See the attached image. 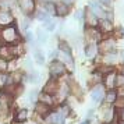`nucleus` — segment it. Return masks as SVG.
<instances>
[{
  "label": "nucleus",
  "instance_id": "obj_1",
  "mask_svg": "<svg viewBox=\"0 0 124 124\" xmlns=\"http://www.w3.org/2000/svg\"><path fill=\"white\" fill-rule=\"evenodd\" d=\"M0 39L4 42V45H18L20 42V35L14 25H8L0 31Z\"/></svg>",
  "mask_w": 124,
  "mask_h": 124
},
{
  "label": "nucleus",
  "instance_id": "obj_2",
  "mask_svg": "<svg viewBox=\"0 0 124 124\" xmlns=\"http://www.w3.org/2000/svg\"><path fill=\"white\" fill-rule=\"evenodd\" d=\"M20 54L18 45H1L0 46V59L3 60H13Z\"/></svg>",
  "mask_w": 124,
  "mask_h": 124
},
{
  "label": "nucleus",
  "instance_id": "obj_3",
  "mask_svg": "<svg viewBox=\"0 0 124 124\" xmlns=\"http://www.w3.org/2000/svg\"><path fill=\"white\" fill-rule=\"evenodd\" d=\"M67 73V67L66 64H63L60 60H56V62H52L50 66H49V74H50L52 78H60L62 75Z\"/></svg>",
  "mask_w": 124,
  "mask_h": 124
},
{
  "label": "nucleus",
  "instance_id": "obj_4",
  "mask_svg": "<svg viewBox=\"0 0 124 124\" xmlns=\"http://www.w3.org/2000/svg\"><path fill=\"white\" fill-rule=\"evenodd\" d=\"M85 38L88 43H96L102 40V34L96 27H86L85 28Z\"/></svg>",
  "mask_w": 124,
  "mask_h": 124
},
{
  "label": "nucleus",
  "instance_id": "obj_5",
  "mask_svg": "<svg viewBox=\"0 0 124 124\" xmlns=\"http://www.w3.org/2000/svg\"><path fill=\"white\" fill-rule=\"evenodd\" d=\"M98 50L103 53V54H106L109 52H113L116 50V40L112 39V38H105V39L101 40V43L98 45Z\"/></svg>",
  "mask_w": 124,
  "mask_h": 124
},
{
  "label": "nucleus",
  "instance_id": "obj_6",
  "mask_svg": "<svg viewBox=\"0 0 124 124\" xmlns=\"http://www.w3.org/2000/svg\"><path fill=\"white\" fill-rule=\"evenodd\" d=\"M13 102V95L11 93H8L6 91H0V110L6 114L8 112V109H10V105H11Z\"/></svg>",
  "mask_w": 124,
  "mask_h": 124
},
{
  "label": "nucleus",
  "instance_id": "obj_7",
  "mask_svg": "<svg viewBox=\"0 0 124 124\" xmlns=\"http://www.w3.org/2000/svg\"><path fill=\"white\" fill-rule=\"evenodd\" d=\"M105 86L102 84H96L93 85V88L91 91V98H92V102H95V103H99L101 101L105 99Z\"/></svg>",
  "mask_w": 124,
  "mask_h": 124
},
{
  "label": "nucleus",
  "instance_id": "obj_8",
  "mask_svg": "<svg viewBox=\"0 0 124 124\" xmlns=\"http://www.w3.org/2000/svg\"><path fill=\"white\" fill-rule=\"evenodd\" d=\"M84 21L86 24V27H98L99 18L91 11L89 8H86V10H84Z\"/></svg>",
  "mask_w": 124,
  "mask_h": 124
},
{
  "label": "nucleus",
  "instance_id": "obj_9",
  "mask_svg": "<svg viewBox=\"0 0 124 124\" xmlns=\"http://www.w3.org/2000/svg\"><path fill=\"white\" fill-rule=\"evenodd\" d=\"M96 28L101 31V34L103 35H107V34H112L113 31H114V27H113V23L112 21H107V20H99V23H98V27Z\"/></svg>",
  "mask_w": 124,
  "mask_h": 124
},
{
  "label": "nucleus",
  "instance_id": "obj_10",
  "mask_svg": "<svg viewBox=\"0 0 124 124\" xmlns=\"http://www.w3.org/2000/svg\"><path fill=\"white\" fill-rule=\"evenodd\" d=\"M14 21V17L10 11L7 10H0V25L1 27H8Z\"/></svg>",
  "mask_w": 124,
  "mask_h": 124
},
{
  "label": "nucleus",
  "instance_id": "obj_11",
  "mask_svg": "<svg viewBox=\"0 0 124 124\" xmlns=\"http://www.w3.org/2000/svg\"><path fill=\"white\" fill-rule=\"evenodd\" d=\"M57 91H59V82H57V79L50 78L46 82L45 88H43V92L49 93V95H54V93H57Z\"/></svg>",
  "mask_w": 124,
  "mask_h": 124
},
{
  "label": "nucleus",
  "instance_id": "obj_12",
  "mask_svg": "<svg viewBox=\"0 0 124 124\" xmlns=\"http://www.w3.org/2000/svg\"><path fill=\"white\" fill-rule=\"evenodd\" d=\"M18 4L25 14H31L35 10V0H18Z\"/></svg>",
  "mask_w": 124,
  "mask_h": 124
},
{
  "label": "nucleus",
  "instance_id": "obj_13",
  "mask_svg": "<svg viewBox=\"0 0 124 124\" xmlns=\"http://www.w3.org/2000/svg\"><path fill=\"white\" fill-rule=\"evenodd\" d=\"M35 112H36V114H39L40 117H47V116L52 113L50 112V106H47V105L42 103V102H38V103H36Z\"/></svg>",
  "mask_w": 124,
  "mask_h": 124
},
{
  "label": "nucleus",
  "instance_id": "obj_14",
  "mask_svg": "<svg viewBox=\"0 0 124 124\" xmlns=\"http://www.w3.org/2000/svg\"><path fill=\"white\" fill-rule=\"evenodd\" d=\"M98 53H99V50H98V45L96 43H86V46H85V56L88 59H95L98 56Z\"/></svg>",
  "mask_w": 124,
  "mask_h": 124
},
{
  "label": "nucleus",
  "instance_id": "obj_15",
  "mask_svg": "<svg viewBox=\"0 0 124 124\" xmlns=\"http://www.w3.org/2000/svg\"><path fill=\"white\" fill-rule=\"evenodd\" d=\"M114 78H116V74H107L102 78V85L105 86V89H114Z\"/></svg>",
  "mask_w": 124,
  "mask_h": 124
},
{
  "label": "nucleus",
  "instance_id": "obj_16",
  "mask_svg": "<svg viewBox=\"0 0 124 124\" xmlns=\"http://www.w3.org/2000/svg\"><path fill=\"white\" fill-rule=\"evenodd\" d=\"M27 118H28V110L27 109H18L14 114V121L17 124H23L24 121H27Z\"/></svg>",
  "mask_w": 124,
  "mask_h": 124
},
{
  "label": "nucleus",
  "instance_id": "obj_17",
  "mask_svg": "<svg viewBox=\"0 0 124 124\" xmlns=\"http://www.w3.org/2000/svg\"><path fill=\"white\" fill-rule=\"evenodd\" d=\"M49 124H64V117L59 112H53L47 116Z\"/></svg>",
  "mask_w": 124,
  "mask_h": 124
},
{
  "label": "nucleus",
  "instance_id": "obj_18",
  "mask_svg": "<svg viewBox=\"0 0 124 124\" xmlns=\"http://www.w3.org/2000/svg\"><path fill=\"white\" fill-rule=\"evenodd\" d=\"M68 13H70V6H67L66 3L60 1V3L56 4V16H59V17H66Z\"/></svg>",
  "mask_w": 124,
  "mask_h": 124
},
{
  "label": "nucleus",
  "instance_id": "obj_19",
  "mask_svg": "<svg viewBox=\"0 0 124 124\" xmlns=\"http://www.w3.org/2000/svg\"><path fill=\"white\" fill-rule=\"evenodd\" d=\"M38 99H39V102H42V103H45V105H47V106H50V107L54 105V98H53V95H49L46 92H42L38 96Z\"/></svg>",
  "mask_w": 124,
  "mask_h": 124
},
{
  "label": "nucleus",
  "instance_id": "obj_20",
  "mask_svg": "<svg viewBox=\"0 0 124 124\" xmlns=\"http://www.w3.org/2000/svg\"><path fill=\"white\" fill-rule=\"evenodd\" d=\"M117 50H113V52H109V53H106V54H103V62H105V64H110V66H113L114 63H116V60H117Z\"/></svg>",
  "mask_w": 124,
  "mask_h": 124
},
{
  "label": "nucleus",
  "instance_id": "obj_21",
  "mask_svg": "<svg viewBox=\"0 0 124 124\" xmlns=\"http://www.w3.org/2000/svg\"><path fill=\"white\" fill-rule=\"evenodd\" d=\"M117 91L116 89H107V92L105 93V102L107 105H113L116 99H117Z\"/></svg>",
  "mask_w": 124,
  "mask_h": 124
},
{
  "label": "nucleus",
  "instance_id": "obj_22",
  "mask_svg": "<svg viewBox=\"0 0 124 124\" xmlns=\"http://www.w3.org/2000/svg\"><path fill=\"white\" fill-rule=\"evenodd\" d=\"M59 60L63 63V64H68V66H74V60L73 56L68 54V53H63V52H59Z\"/></svg>",
  "mask_w": 124,
  "mask_h": 124
},
{
  "label": "nucleus",
  "instance_id": "obj_23",
  "mask_svg": "<svg viewBox=\"0 0 124 124\" xmlns=\"http://www.w3.org/2000/svg\"><path fill=\"white\" fill-rule=\"evenodd\" d=\"M43 11H46L49 16H52V14H56V4L53 3V1H45L43 3Z\"/></svg>",
  "mask_w": 124,
  "mask_h": 124
},
{
  "label": "nucleus",
  "instance_id": "obj_24",
  "mask_svg": "<svg viewBox=\"0 0 124 124\" xmlns=\"http://www.w3.org/2000/svg\"><path fill=\"white\" fill-rule=\"evenodd\" d=\"M59 52L71 54V46L68 45V42H66V40H60L59 42Z\"/></svg>",
  "mask_w": 124,
  "mask_h": 124
},
{
  "label": "nucleus",
  "instance_id": "obj_25",
  "mask_svg": "<svg viewBox=\"0 0 124 124\" xmlns=\"http://www.w3.org/2000/svg\"><path fill=\"white\" fill-rule=\"evenodd\" d=\"M114 88H124V75L121 74H116V78H114Z\"/></svg>",
  "mask_w": 124,
  "mask_h": 124
},
{
  "label": "nucleus",
  "instance_id": "obj_26",
  "mask_svg": "<svg viewBox=\"0 0 124 124\" xmlns=\"http://www.w3.org/2000/svg\"><path fill=\"white\" fill-rule=\"evenodd\" d=\"M35 17L38 18L39 21H45V23H46V21L49 20V17H50V16H49L46 11H43V10H38V11L35 13Z\"/></svg>",
  "mask_w": 124,
  "mask_h": 124
},
{
  "label": "nucleus",
  "instance_id": "obj_27",
  "mask_svg": "<svg viewBox=\"0 0 124 124\" xmlns=\"http://www.w3.org/2000/svg\"><path fill=\"white\" fill-rule=\"evenodd\" d=\"M34 57H35V62L38 63V64H45V54H43L40 50L35 52Z\"/></svg>",
  "mask_w": 124,
  "mask_h": 124
},
{
  "label": "nucleus",
  "instance_id": "obj_28",
  "mask_svg": "<svg viewBox=\"0 0 124 124\" xmlns=\"http://www.w3.org/2000/svg\"><path fill=\"white\" fill-rule=\"evenodd\" d=\"M113 105H114V109H116V110L124 109V96H117V99H116V102H114Z\"/></svg>",
  "mask_w": 124,
  "mask_h": 124
},
{
  "label": "nucleus",
  "instance_id": "obj_29",
  "mask_svg": "<svg viewBox=\"0 0 124 124\" xmlns=\"http://www.w3.org/2000/svg\"><path fill=\"white\" fill-rule=\"evenodd\" d=\"M38 39H39V42H45L47 39V34L43 29H38Z\"/></svg>",
  "mask_w": 124,
  "mask_h": 124
},
{
  "label": "nucleus",
  "instance_id": "obj_30",
  "mask_svg": "<svg viewBox=\"0 0 124 124\" xmlns=\"http://www.w3.org/2000/svg\"><path fill=\"white\" fill-rule=\"evenodd\" d=\"M59 113H60V114H62V116H63L64 118H66V117L68 116V114H70V107L64 105V106H62V107H60V110H59Z\"/></svg>",
  "mask_w": 124,
  "mask_h": 124
},
{
  "label": "nucleus",
  "instance_id": "obj_31",
  "mask_svg": "<svg viewBox=\"0 0 124 124\" xmlns=\"http://www.w3.org/2000/svg\"><path fill=\"white\" fill-rule=\"evenodd\" d=\"M29 81H31V82H34V84H36V82H38V81H39V74L36 73V71H34V73H31L29 74Z\"/></svg>",
  "mask_w": 124,
  "mask_h": 124
},
{
  "label": "nucleus",
  "instance_id": "obj_32",
  "mask_svg": "<svg viewBox=\"0 0 124 124\" xmlns=\"http://www.w3.org/2000/svg\"><path fill=\"white\" fill-rule=\"evenodd\" d=\"M8 67V63L6 60H3V59H0V73H4Z\"/></svg>",
  "mask_w": 124,
  "mask_h": 124
},
{
  "label": "nucleus",
  "instance_id": "obj_33",
  "mask_svg": "<svg viewBox=\"0 0 124 124\" xmlns=\"http://www.w3.org/2000/svg\"><path fill=\"white\" fill-rule=\"evenodd\" d=\"M45 27H46L47 31H53V29H54V23L50 21V20H47V21L45 23Z\"/></svg>",
  "mask_w": 124,
  "mask_h": 124
},
{
  "label": "nucleus",
  "instance_id": "obj_34",
  "mask_svg": "<svg viewBox=\"0 0 124 124\" xmlns=\"http://www.w3.org/2000/svg\"><path fill=\"white\" fill-rule=\"evenodd\" d=\"M98 1H99V3H101L102 6H110V4H112L113 3V0H98Z\"/></svg>",
  "mask_w": 124,
  "mask_h": 124
},
{
  "label": "nucleus",
  "instance_id": "obj_35",
  "mask_svg": "<svg viewBox=\"0 0 124 124\" xmlns=\"http://www.w3.org/2000/svg\"><path fill=\"white\" fill-rule=\"evenodd\" d=\"M75 18H78V20H84V10H78V11L75 13Z\"/></svg>",
  "mask_w": 124,
  "mask_h": 124
},
{
  "label": "nucleus",
  "instance_id": "obj_36",
  "mask_svg": "<svg viewBox=\"0 0 124 124\" xmlns=\"http://www.w3.org/2000/svg\"><path fill=\"white\" fill-rule=\"evenodd\" d=\"M36 96H38V92H36V91H32V92L29 93V99H31V102H34L35 99H36Z\"/></svg>",
  "mask_w": 124,
  "mask_h": 124
},
{
  "label": "nucleus",
  "instance_id": "obj_37",
  "mask_svg": "<svg viewBox=\"0 0 124 124\" xmlns=\"http://www.w3.org/2000/svg\"><path fill=\"white\" fill-rule=\"evenodd\" d=\"M118 112V117H120V123H124V109L117 110Z\"/></svg>",
  "mask_w": 124,
  "mask_h": 124
},
{
  "label": "nucleus",
  "instance_id": "obj_38",
  "mask_svg": "<svg viewBox=\"0 0 124 124\" xmlns=\"http://www.w3.org/2000/svg\"><path fill=\"white\" fill-rule=\"evenodd\" d=\"M74 1H75V0H63V3H66L67 6H70V4H73Z\"/></svg>",
  "mask_w": 124,
  "mask_h": 124
},
{
  "label": "nucleus",
  "instance_id": "obj_39",
  "mask_svg": "<svg viewBox=\"0 0 124 124\" xmlns=\"http://www.w3.org/2000/svg\"><path fill=\"white\" fill-rule=\"evenodd\" d=\"M118 74H121V75H124V63H123V66L120 67V73Z\"/></svg>",
  "mask_w": 124,
  "mask_h": 124
},
{
  "label": "nucleus",
  "instance_id": "obj_40",
  "mask_svg": "<svg viewBox=\"0 0 124 124\" xmlns=\"http://www.w3.org/2000/svg\"><path fill=\"white\" fill-rule=\"evenodd\" d=\"M79 124H91V123H89V120H85V121H82V123H79Z\"/></svg>",
  "mask_w": 124,
  "mask_h": 124
},
{
  "label": "nucleus",
  "instance_id": "obj_41",
  "mask_svg": "<svg viewBox=\"0 0 124 124\" xmlns=\"http://www.w3.org/2000/svg\"><path fill=\"white\" fill-rule=\"evenodd\" d=\"M121 59H123V62H124V52L121 53Z\"/></svg>",
  "mask_w": 124,
  "mask_h": 124
},
{
  "label": "nucleus",
  "instance_id": "obj_42",
  "mask_svg": "<svg viewBox=\"0 0 124 124\" xmlns=\"http://www.w3.org/2000/svg\"><path fill=\"white\" fill-rule=\"evenodd\" d=\"M123 35H124V29H123Z\"/></svg>",
  "mask_w": 124,
  "mask_h": 124
},
{
  "label": "nucleus",
  "instance_id": "obj_43",
  "mask_svg": "<svg viewBox=\"0 0 124 124\" xmlns=\"http://www.w3.org/2000/svg\"><path fill=\"white\" fill-rule=\"evenodd\" d=\"M120 124H124V123H120Z\"/></svg>",
  "mask_w": 124,
  "mask_h": 124
}]
</instances>
